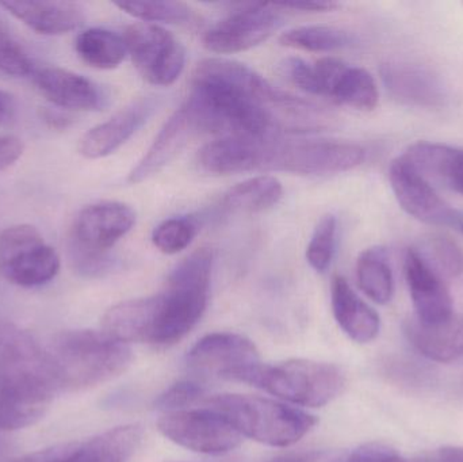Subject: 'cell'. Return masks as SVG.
<instances>
[{
	"label": "cell",
	"mask_w": 463,
	"mask_h": 462,
	"mask_svg": "<svg viewBox=\"0 0 463 462\" xmlns=\"http://www.w3.org/2000/svg\"><path fill=\"white\" fill-rule=\"evenodd\" d=\"M192 108L203 133L224 137L275 138L288 121L291 127H307L320 108L272 86L248 65L228 59H208L198 64Z\"/></svg>",
	"instance_id": "1"
},
{
	"label": "cell",
	"mask_w": 463,
	"mask_h": 462,
	"mask_svg": "<svg viewBox=\"0 0 463 462\" xmlns=\"http://www.w3.org/2000/svg\"><path fill=\"white\" fill-rule=\"evenodd\" d=\"M60 391L46 347L29 331L0 319V431L35 425Z\"/></svg>",
	"instance_id": "2"
},
{
	"label": "cell",
	"mask_w": 463,
	"mask_h": 462,
	"mask_svg": "<svg viewBox=\"0 0 463 462\" xmlns=\"http://www.w3.org/2000/svg\"><path fill=\"white\" fill-rule=\"evenodd\" d=\"M61 391H83L105 384L124 373L132 363L129 344L94 330L56 334L46 346Z\"/></svg>",
	"instance_id": "3"
},
{
	"label": "cell",
	"mask_w": 463,
	"mask_h": 462,
	"mask_svg": "<svg viewBox=\"0 0 463 462\" xmlns=\"http://www.w3.org/2000/svg\"><path fill=\"white\" fill-rule=\"evenodd\" d=\"M205 404L206 409L222 415L242 437L267 447H291L317 425L313 415L259 396L219 395Z\"/></svg>",
	"instance_id": "4"
},
{
	"label": "cell",
	"mask_w": 463,
	"mask_h": 462,
	"mask_svg": "<svg viewBox=\"0 0 463 462\" xmlns=\"http://www.w3.org/2000/svg\"><path fill=\"white\" fill-rule=\"evenodd\" d=\"M213 252L197 250L184 258L171 273L162 293L159 327L155 344L171 346L184 339L200 322L208 306Z\"/></svg>",
	"instance_id": "5"
},
{
	"label": "cell",
	"mask_w": 463,
	"mask_h": 462,
	"mask_svg": "<svg viewBox=\"0 0 463 462\" xmlns=\"http://www.w3.org/2000/svg\"><path fill=\"white\" fill-rule=\"evenodd\" d=\"M237 382L252 385L296 406L317 409L342 395L345 376L332 363L288 360L275 365L258 363Z\"/></svg>",
	"instance_id": "6"
},
{
	"label": "cell",
	"mask_w": 463,
	"mask_h": 462,
	"mask_svg": "<svg viewBox=\"0 0 463 462\" xmlns=\"http://www.w3.org/2000/svg\"><path fill=\"white\" fill-rule=\"evenodd\" d=\"M366 159V149L345 141L301 140L269 144L266 171L296 175H332L358 167Z\"/></svg>",
	"instance_id": "7"
},
{
	"label": "cell",
	"mask_w": 463,
	"mask_h": 462,
	"mask_svg": "<svg viewBox=\"0 0 463 462\" xmlns=\"http://www.w3.org/2000/svg\"><path fill=\"white\" fill-rule=\"evenodd\" d=\"M60 271L56 250L33 225L19 224L0 232V276L21 288L48 284Z\"/></svg>",
	"instance_id": "8"
},
{
	"label": "cell",
	"mask_w": 463,
	"mask_h": 462,
	"mask_svg": "<svg viewBox=\"0 0 463 462\" xmlns=\"http://www.w3.org/2000/svg\"><path fill=\"white\" fill-rule=\"evenodd\" d=\"M157 429L174 444L203 455L233 452L244 438L222 415L206 407L165 412Z\"/></svg>",
	"instance_id": "9"
},
{
	"label": "cell",
	"mask_w": 463,
	"mask_h": 462,
	"mask_svg": "<svg viewBox=\"0 0 463 462\" xmlns=\"http://www.w3.org/2000/svg\"><path fill=\"white\" fill-rule=\"evenodd\" d=\"M128 53L146 81L167 87L175 83L186 64V52L171 33L154 24H135L124 35Z\"/></svg>",
	"instance_id": "10"
},
{
	"label": "cell",
	"mask_w": 463,
	"mask_h": 462,
	"mask_svg": "<svg viewBox=\"0 0 463 462\" xmlns=\"http://www.w3.org/2000/svg\"><path fill=\"white\" fill-rule=\"evenodd\" d=\"M282 24L275 5H242L205 33L203 45L214 53H239L269 40Z\"/></svg>",
	"instance_id": "11"
},
{
	"label": "cell",
	"mask_w": 463,
	"mask_h": 462,
	"mask_svg": "<svg viewBox=\"0 0 463 462\" xmlns=\"http://www.w3.org/2000/svg\"><path fill=\"white\" fill-rule=\"evenodd\" d=\"M389 181L400 206L413 219L438 227H461L463 214L451 208L404 156L389 167Z\"/></svg>",
	"instance_id": "12"
},
{
	"label": "cell",
	"mask_w": 463,
	"mask_h": 462,
	"mask_svg": "<svg viewBox=\"0 0 463 462\" xmlns=\"http://www.w3.org/2000/svg\"><path fill=\"white\" fill-rule=\"evenodd\" d=\"M143 437L138 425L110 429L86 441L56 445L24 456L15 462H128Z\"/></svg>",
	"instance_id": "13"
},
{
	"label": "cell",
	"mask_w": 463,
	"mask_h": 462,
	"mask_svg": "<svg viewBox=\"0 0 463 462\" xmlns=\"http://www.w3.org/2000/svg\"><path fill=\"white\" fill-rule=\"evenodd\" d=\"M258 363L260 355L255 344L239 334H209L187 354V365L193 371L228 382H239L244 372Z\"/></svg>",
	"instance_id": "14"
},
{
	"label": "cell",
	"mask_w": 463,
	"mask_h": 462,
	"mask_svg": "<svg viewBox=\"0 0 463 462\" xmlns=\"http://www.w3.org/2000/svg\"><path fill=\"white\" fill-rule=\"evenodd\" d=\"M136 224V213L122 203H98L78 214L73 225L72 244L94 254H108Z\"/></svg>",
	"instance_id": "15"
},
{
	"label": "cell",
	"mask_w": 463,
	"mask_h": 462,
	"mask_svg": "<svg viewBox=\"0 0 463 462\" xmlns=\"http://www.w3.org/2000/svg\"><path fill=\"white\" fill-rule=\"evenodd\" d=\"M159 106L160 99L156 95L137 98L108 121L90 129L79 141V152L87 159L109 156L143 127Z\"/></svg>",
	"instance_id": "16"
},
{
	"label": "cell",
	"mask_w": 463,
	"mask_h": 462,
	"mask_svg": "<svg viewBox=\"0 0 463 462\" xmlns=\"http://www.w3.org/2000/svg\"><path fill=\"white\" fill-rule=\"evenodd\" d=\"M404 274L419 322L438 325L453 316L450 290L415 249L408 250L405 254Z\"/></svg>",
	"instance_id": "17"
},
{
	"label": "cell",
	"mask_w": 463,
	"mask_h": 462,
	"mask_svg": "<svg viewBox=\"0 0 463 462\" xmlns=\"http://www.w3.org/2000/svg\"><path fill=\"white\" fill-rule=\"evenodd\" d=\"M200 133L203 132L192 108L187 105L182 106L165 122L143 159L130 171L128 176L129 184H141L159 174L184 151L190 140Z\"/></svg>",
	"instance_id": "18"
},
{
	"label": "cell",
	"mask_w": 463,
	"mask_h": 462,
	"mask_svg": "<svg viewBox=\"0 0 463 462\" xmlns=\"http://www.w3.org/2000/svg\"><path fill=\"white\" fill-rule=\"evenodd\" d=\"M381 78L389 94L407 105L440 108L448 99V91L439 76L421 65L386 62L381 67Z\"/></svg>",
	"instance_id": "19"
},
{
	"label": "cell",
	"mask_w": 463,
	"mask_h": 462,
	"mask_svg": "<svg viewBox=\"0 0 463 462\" xmlns=\"http://www.w3.org/2000/svg\"><path fill=\"white\" fill-rule=\"evenodd\" d=\"M162 293L122 301L106 311L102 331L122 344H155L159 327Z\"/></svg>",
	"instance_id": "20"
},
{
	"label": "cell",
	"mask_w": 463,
	"mask_h": 462,
	"mask_svg": "<svg viewBox=\"0 0 463 462\" xmlns=\"http://www.w3.org/2000/svg\"><path fill=\"white\" fill-rule=\"evenodd\" d=\"M34 81L49 102L68 110H100L108 103L105 91L97 83L72 71L43 68L34 73Z\"/></svg>",
	"instance_id": "21"
},
{
	"label": "cell",
	"mask_w": 463,
	"mask_h": 462,
	"mask_svg": "<svg viewBox=\"0 0 463 462\" xmlns=\"http://www.w3.org/2000/svg\"><path fill=\"white\" fill-rule=\"evenodd\" d=\"M263 146L264 140L256 138L222 137L201 148L198 165L213 175L261 171Z\"/></svg>",
	"instance_id": "22"
},
{
	"label": "cell",
	"mask_w": 463,
	"mask_h": 462,
	"mask_svg": "<svg viewBox=\"0 0 463 462\" xmlns=\"http://www.w3.org/2000/svg\"><path fill=\"white\" fill-rule=\"evenodd\" d=\"M404 334L427 360L449 363L463 355V316L453 315L438 325H424L412 317L404 323Z\"/></svg>",
	"instance_id": "23"
},
{
	"label": "cell",
	"mask_w": 463,
	"mask_h": 462,
	"mask_svg": "<svg viewBox=\"0 0 463 462\" xmlns=\"http://www.w3.org/2000/svg\"><path fill=\"white\" fill-rule=\"evenodd\" d=\"M331 306L335 320L356 344H370L380 334L381 320L377 312L367 306L342 276L334 277L331 285Z\"/></svg>",
	"instance_id": "24"
},
{
	"label": "cell",
	"mask_w": 463,
	"mask_h": 462,
	"mask_svg": "<svg viewBox=\"0 0 463 462\" xmlns=\"http://www.w3.org/2000/svg\"><path fill=\"white\" fill-rule=\"evenodd\" d=\"M402 156L431 184L463 195V149L439 143L419 141Z\"/></svg>",
	"instance_id": "25"
},
{
	"label": "cell",
	"mask_w": 463,
	"mask_h": 462,
	"mask_svg": "<svg viewBox=\"0 0 463 462\" xmlns=\"http://www.w3.org/2000/svg\"><path fill=\"white\" fill-rule=\"evenodd\" d=\"M5 8L19 21L40 34L60 35L83 24V7L73 2H5Z\"/></svg>",
	"instance_id": "26"
},
{
	"label": "cell",
	"mask_w": 463,
	"mask_h": 462,
	"mask_svg": "<svg viewBox=\"0 0 463 462\" xmlns=\"http://www.w3.org/2000/svg\"><path fill=\"white\" fill-rule=\"evenodd\" d=\"M283 195L282 184L274 176L260 175L231 187L222 205L233 213H261L274 208Z\"/></svg>",
	"instance_id": "27"
},
{
	"label": "cell",
	"mask_w": 463,
	"mask_h": 462,
	"mask_svg": "<svg viewBox=\"0 0 463 462\" xmlns=\"http://www.w3.org/2000/svg\"><path fill=\"white\" fill-rule=\"evenodd\" d=\"M356 279L362 292L374 303L380 306L391 303L394 293V278L385 249L372 247L359 255Z\"/></svg>",
	"instance_id": "28"
},
{
	"label": "cell",
	"mask_w": 463,
	"mask_h": 462,
	"mask_svg": "<svg viewBox=\"0 0 463 462\" xmlns=\"http://www.w3.org/2000/svg\"><path fill=\"white\" fill-rule=\"evenodd\" d=\"M75 49L86 64L98 70L118 67L128 54L124 37L100 27L80 33L76 38Z\"/></svg>",
	"instance_id": "29"
},
{
	"label": "cell",
	"mask_w": 463,
	"mask_h": 462,
	"mask_svg": "<svg viewBox=\"0 0 463 462\" xmlns=\"http://www.w3.org/2000/svg\"><path fill=\"white\" fill-rule=\"evenodd\" d=\"M332 100L356 110H374L378 105V87L372 73L364 68L345 65L332 89Z\"/></svg>",
	"instance_id": "30"
},
{
	"label": "cell",
	"mask_w": 463,
	"mask_h": 462,
	"mask_svg": "<svg viewBox=\"0 0 463 462\" xmlns=\"http://www.w3.org/2000/svg\"><path fill=\"white\" fill-rule=\"evenodd\" d=\"M280 43L307 52H334L353 45L354 38L339 27L310 24L283 33Z\"/></svg>",
	"instance_id": "31"
},
{
	"label": "cell",
	"mask_w": 463,
	"mask_h": 462,
	"mask_svg": "<svg viewBox=\"0 0 463 462\" xmlns=\"http://www.w3.org/2000/svg\"><path fill=\"white\" fill-rule=\"evenodd\" d=\"M415 250L442 278H456L463 273L462 250L448 236L439 233L424 236Z\"/></svg>",
	"instance_id": "32"
},
{
	"label": "cell",
	"mask_w": 463,
	"mask_h": 462,
	"mask_svg": "<svg viewBox=\"0 0 463 462\" xmlns=\"http://www.w3.org/2000/svg\"><path fill=\"white\" fill-rule=\"evenodd\" d=\"M116 5L146 24H192L197 19L194 11L181 2H124Z\"/></svg>",
	"instance_id": "33"
},
{
	"label": "cell",
	"mask_w": 463,
	"mask_h": 462,
	"mask_svg": "<svg viewBox=\"0 0 463 462\" xmlns=\"http://www.w3.org/2000/svg\"><path fill=\"white\" fill-rule=\"evenodd\" d=\"M198 232V222L193 217H173L155 228L152 243L163 254L175 255L192 244Z\"/></svg>",
	"instance_id": "34"
},
{
	"label": "cell",
	"mask_w": 463,
	"mask_h": 462,
	"mask_svg": "<svg viewBox=\"0 0 463 462\" xmlns=\"http://www.w3.org/2000/svg\"><path fill=\"white\" fill-rule=\"evenodd\" d=\"M337 220L326 214L318 222L307 249V260L317 273H324L331 266L336 251Z\"/></svg>",
	"instance_id": "35"
},
{
	"label": "cell",
	"mask_w": 463,
	"mask_h": 462,
	"mask_svg": "<svg viewBox=\"0 0 463 462\" xmlns=\"http://www.w3.org/2000/svg\"><path fill=\"white\" fill-rule=\"evenodd\" d=\"M33 68L29 54L0 16V72L21 78L33 73Z\"/></svg>",
	"instance_id": "36"
},
{
	"label": "cell",
	"mask_w": 463,
	"mask_h": 462,
	"mask_svg": "<svg viewBox=\"0 0 463 462\" xmlns=\"http://www.w3.org/2000/svg\"><path fill=\"white\" fill-rule=\"evenodd\" d=\"M282 75L293 86L298 87L302 91L312 95H321L320 83H318L317 70L315 64L305 61L299 57H288L280 64Z\"/></svg>",
	"instance_id": "37"
},
{
	"label": "cell",
	"mask_w": 463,
	"mask_h": 462,
	"mask_svg": "<svg viewBox=\"0 0 463 462\" xmlns=\"http://www.w3.org/2000/svg\"><path fill=\"white\" fill-rule=\"evenodd\" d=\"M203 395V387L194 382H179L165 390L155 401V407L163 411H179L200 401Z\"/></svg>",
	"instance_id": "38"
},
{
	"label": "cell",
	"mask_w": 463,
	"mask_h": 462,
	"mask_svg": "<svg viewBox=\"0 0 463 462\" xmlns=\"http://www.w3.org/2000/svg\"><path fill=\"white\" fill-rule=\"evenodd\" d=\"M343 462H407L392 448L383 444H366L354 450Z\"/></svg>",
	"instance_id": "39"
},
{
	"label": "cell",
	"mask_w": 463,
	"mask_h": 462,
	"mask_svg": "<svg viewBox=\"0 0 463 462\" xmlns=\"http://www.w3.org/2000/svg\"><path fill=\"white\" fill-rule=\"evenodd\" d=\"M24 146L21 138L13 135H0V171L7 170L15 165L22 155Z\"/></svg>",
	"instance_id": "40"
},
{
	"label": "cell",
	"mask_w": 463,
	"mask_h": 462,
	"mask_svg": "<svg viewBox=\"0 0 463 462\" xmlns=\"http://www.w3.org/2000/svg\"><path fill=\"white\" fill-rule=\"evenodd\" d=\"M345 457L334 452H305L296 455L283 456L272 462H343Z\"/></svg>",
	"instance_id": "41"
},
{
	"label": "cell",
	"mask_w": 463,
	"mask_h": 462,
	"mask_svg": "<svg viewBox=\"0 0 463 462\" xmlns=\"http://www.w3.org/2000/svg\"><path fill=\"white\" fill-rule=\"evenodd\" d=\"M278 8H288V10L309 11V13H326V11L336 10L339 5L335 2H324V0H309V2H286L275 3Z\"/></svg>",
	"instance_id": "42"
},
{
	"label": "cell",
	"mask_w": 463,
	"mask_h": 462,
	"mask_svg": "<svg viewBox=\"0 0 463 462\" xmlns=\"http://www.w3.org/2000/svg\"><path fill=\"white\" fill-rule=\"evenodd\" d=\"M413 462H463V448L446 447L421 456Z\"/></svg>",
	"instance_id": "43"
},
{
	"label": "cell",
	"mask_w": 463,
	"mask_h": 462,
	"mask_svg": "<svg viewBox=\"0 0 463 462\" xmlns=\"http://www.w3.org/2000/svg\"><path fill=\"white\" fill-rule=\"evenodd\" d=\"M16 100L5 90H0V127L13 124L16 117Z\"/></svg>",
	"instance_id": "44"
},
{
	"label": "cell",
	"mask_w": 463,
	"mask_h": 462,
	"mask_svg": "<svg viewBox=\"0 0 463 462\" xmlns=\"http://www.w3.org/2000/svg\"><path fill=\"white\" fill-rule=\"evenodd\" d=\"M459 230H461V231H462V233H463V222H462V224H461V227H459Z\"/></svg>",
	"instance_id": "45"
}]
</instances>
